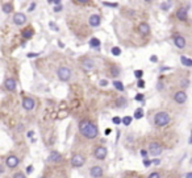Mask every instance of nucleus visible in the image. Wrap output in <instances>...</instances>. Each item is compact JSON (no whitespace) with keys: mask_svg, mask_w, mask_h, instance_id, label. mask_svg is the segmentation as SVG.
Here are the masks:
<instances>
[{"mask_svg":"<svg viewBox=\"0 0 192 178\" xmlns=\"http://www.w3.org/2000/svg\"><path fill=\"white\" fill-rule=\"evenodd\" d=\"M112 121H113V124H120L121 123V119H120V117H113V119H112Z\"/></svg>","mask_w":192,"mask_h":178,"instance_id":"nucleus-33","label":"nucleus"},{"mask_svg":"<svg viewBox=\"0 0 192 178\" xmlns=\"http://www.w3.org/2000/svg\"><path fill=\"white\" fill-rule=\"evenodd\" d=\"M107 148H104V147H96V149H95V157L97 158V160H104V158L107 157Z\"/></svg>","mask_w":192,"mask_h":178,"instance_id":"nucleus-6","label":"nucleus"},{"mask_svg":"<svg viewBox=\"0 0 192 178\" xmlns=\"http://www.w3.org/2000/svg\"><path fill=\"white\" fill-rule=\"evenodd\" d=\"M41 178H45V177H41Z\"/></svg>","mask_w":192,"mask_h":178,"instance_id":"nucleus-52","label":"nucleus"},{"mask_svg":"<svg viewBox=\"0 0 192 178\" xmlns=\"http://www.w3.org/2000/svg\"><path fill=\"white\" fill-rule=\"evenodd\" d=\"M161 8H162V9H168V4H161Z\"/></svg>","mask_w":192,"mask_h":178,"instance_id":"nucleus-42","label":"nucleus"},{"mask_svg":"<svg viewBox=\"0 0 192 178\" xmlns=\"http://www.w3.org/2000/svg\"><path fill=\"white\" fill-rule=\"evenodd\" d=\"M48 1H49V3H53V0H48Z\"/></svg>","mask_w":192,"mask_h":178,"instance_id":"nucleus-50","label":"nucleus"},{"mask_svg":"<svg viewBox=\"0 0 192 178\" xmlns=\"http://www.w3.org/2000/svg\"><path fill=\"white\" fill-rule=\"evenodd\" d=\"M176 17H178L180 21H185L187 20V9H184V8H180V9H178V12H176Z\"/></svg>","mask_w":192,"mask_h":178,"instance_id":"nucleus-17","label":"nucleus"},{"mask_svg":"<svg viewBox=\"0 0 192 178\" xmlns=\"http://www.w3.org/2000/svg\"><path fill=\"white\" fill-rule=\"evenodd\" d=\"M187 178H192V173H187Z\"/></svg>","mask_w":192,"mask_h":178,"instance_id":"nucleus-49","label":"nucleus"},{"mask_svg":"<svg viewBox=\"0 0 192 178\" xmlns=\"http://www.w3.org/2000/svg\"><path fill=\"white\" fill-rule=\"evenodd\" d=\"M149 153L151 156H159L162 153V147L161 144H158V143H150L149 145Z\"/></svg>","mask_w":192,"mask_h":178,"instance_id":"nucleus-4","label":"nucleus"},{"mask_svg":"<svg viewBox=\"0 0 192 178\" xmlns=\"http://www.w3.org/2000/svg\"><path fill=\"white\" fill-rule=\"evenodd\" d=\"M170 115L167 112H158L154 116V123L157 127H163V125H167L170 123Z\"/></svg>","mask_w":192,"mask_h":178,"instance_id":"nucleus-2","label":"nucleus"},{"mask_svg":"<svg viewBox=\"0 0 192 178\" xmlns=\"http://www.w3.org/2000/svg\"><path fill=\"white\" fill-rule=\"evenodd\" d=\"M13 178H26V177L24 175V173H15Z\"/></svg>","mask_w":192,"mask_h":178,"instance_id":"nucleus-30","label":"nucleus"},{"mask_svg":"<svg viewBox=\"0 0 192 178\" xmlns=\"http://www.w3.org/2000/svg\"><path fill=\"white\" fill-rule=\"evenodd\" d=\"M83 164H84V157H83V156H80V154L72 156L71 165L74 166V168H80V166H83Z\"/></svg>","mask_w":192,"mask_h":178,"instance_id":"nucleus-5","label":"nucleus"},{"mask_svg":"<svg viewBox=\"0 0 192 178\" xmlns=\"http://www.w3.org/2000/svg\"><path fill=\"white\" fill-rule=\"evenodd\" d=\"M57 75L61 81L66 82V81H69L71 78V70L69 67H66V66H62V67L58 69V71H57Z\"/></svg>","mask_w":192,"mask_h":178,"instance_id":"nucleus-3","label":"nucleus"},{"mask_svg":"<svg viewBox=\"0 0 192 178\" xmlns=\"http://www.w3.org/2000/svg\"><path fill=\"white\" fill-rule=\"evenodd\" d=\"M104 5H107V7H117V4H112V3H104Z\"/></svg>","mask_w":192,"mask_h":178,"instance_id":"nucleus-37","label":"nucleus"},{"mask_svg":"<svg viewBox=\"0 0 192 178\" xmlns=\"http://www.w3.org/2000/svg\"><path fill=\"white\" fill-rule=\"evenodd\" d=\"M107 85H108V82H107L105 79H103V81H100V86H103V87H104V86H107Z\"/></svg>","mask_w":192,"mask_h":178,"instance_id":"nucleus-38","label":"nucleus"},{"mask_svg":"<svg viewBox=\"0 0 192 178\" xmlns=\"http://www.w3.org/2000/svg\"><path fill=\"white\" fill-rule=\"evenodd\" d=\"M158 90H162L163 89V85H162V83H158V87H157Z\"/></svg>","mask_w":192,"mask_h":178,"instance_id":"nucleus-44","label":"nucleus"},{"mask_svg":"<svg viewBox=\"0 0 192 178\" xmlns=\"http://www.w3.org/2000/svg\"><path fill=\"white\" fill-rule=\"evenodd\" d=\"M38 55V53H30V54H28V57L29 58H33V57H37Z\"/></svg>","mask_w":192,"mask_h":178,"instance_id":"nucleus-40","label":"nucleus"},{"mask_svg":"<svg viewBox=\"0 0 192 178\" xmlns=\"http://www.w3.org/2000/svg\"><path fill=\"white\" fill-rule=\"evenodd\" d=\"M113 86H115V89H117L119 91H121V93L124 91V86H122V83H121L120 81H115V82H113Z\"/></svg>","mask_w":192,"mask_h":178,"instance_id":"nucleus-22","label":"nucleus"},{"mask_svg":"<svg viewBox=\"0 0 192 178\" xmlns=\"http://www.w3.org/2000/svg\"><path fill=\"white\" fill-rule=\"evenodd\" d=\"M174 42H175V45H176V48H179V49L185 48V38L182 37V36H176V37L174 38Z\"/></svg>","mask_w":192,"mask_h":178,"instance_id":"nucleus-13","label":"nucleus"},{"mask_svg":"<svg viewBox=\"0 0 192 178\" xmlns=\"http://www.w3.org/2000/svg\"><path fill=\"white\" fill-rule=\"evenodd\" d=\"M53 1L55 3V5H59V4H61V0H53Z\"/></svg>","mask_w":192,"mask_h":178,"instance_id":"nucleus-45","label":"nucleus"},{"mask_svg":"<svg viewBox=\"0 0 192 178\" xmlns=\"http://www.w3.org/2000/svg\"><path fill=\"white\" fill-rule=\"evenodd\" d=\"M112 54L113 55H120L121 54V49L120 48H117V46H115V48H112Z\"/></svg>","mask_w":192,"mask_h":178,"instance_id":"nucleus-25","label":"nucleus"},{"mask_svg":"<svg viewBox=\"0 0 192 178\" xmlns=\"http://www.w3.org/2000/svg\"><path fill=\"white\" fill-rule=\"evenodd\" d=\"M145 1H148V3H149V1H151V0H145Z\"/></svg>","mask_w":192,"mask_h":178,"instance_id":"nucleus-51","label":"nucleus"},{"mask_svg":"<svg viewBox=\"0 0 192 178\" xmlns=\"http://www.w3.org/2000/svg\"><path fill=\"white\" fill-rule=\"evenodd\" d=\"M62 160V156L58 153V152H52V153L49 154V161L50 162H54V164H57V162H59Z\"/></svg>","mask_w":192,"mask_h":178,"instance_id":"nucleus-14","label":"nucleus"},{"mask_svg":"<svg viewBox=\"0 0 192 178\" xmlns=\"http://www.w3.org/2000/svg\"><path fill=\"white\" fill-rule=\"evenodd\" d=\"M79 131L87 139H95L97 136V128L95 124H92L88 120H82L79 123Z\"/></svg>","mask_w":192,"mask_h":178,"instance_id":"nucleus-1","label":"nucleus"},{"mask_svg":"<svg viewBox=\"0 0 192 178\" xmlns=\"http://www.w3.org/2000/svg\"><path fill=\"white\" fill-rule=\"evenodd\" d=\"M34 8H36V4L33 3V4H30V7H29V9H28V11H29V12H32V11L34 9Z\"/></svg>","mask_w":192,"mask_h":178,"instance_id":"nucleus-43","label":"nucleus"},{"mask_svg":"<svg viewBox=\"0 0 192 178\" xmlns=\"http://www.w3.org/2000/svg\"><path fill=\"white\" fill-rule=\"evenodd\" d=\"M89 173H91V177L100 178L103 175V169L100 168V166H92V168L89 169Z\"/></svg>","mask_w":192,"mask_h":178,"instance_id":"nucleus-10","label":"nucleus"},{"mask_svg":"<svg viewBox=\"0 0 192 178\" xmlns=\"http://www.w3.org/2000/svg\"><path fill=\"white\" fill-rule=\"evenodd\" d=\"M111 132H112L111 129H105V135H111Z\"/></svg>","mask_w":192,"mask_h":178,"instance_id":"nucleus-47","label":"nucleus"},{"mask_svg":"<svg viewBox=\"0 0 192 178\" xmlns=\"http://www.w3.org/2000/svg\"><path fill=\"white\" fill-rule=\"evenodd\" d=\"M34 106H36V103L32 98H24V99H23V107H24L25 110L30 111L34 108Z\"/></svg>","mask_w":192,"mask_h":178,"instance_id":"nucleus-7","label":"nucleus"},{"mask_svg":"<svg viewBox=\"0 0 192 178\" xmlns=\"http://www.w3.org/2000/svg\"><path fill=\"white\" fill-rule=\"evenodd\" d=\"M151 61L155 62V61H157V57H155V55H153V57H151Z\"/></svg>","mask_w":192,"mask_h":178,"instance_id":"nucleus-48","label":"nucleus"},{"mask_svg":"<svg viewBox=\"0 0 192 178\" xmlns=\"http://www.w3.org/2000/svg\"><path fill=\"white\" fill-rule=\"evenodd\" d=\"M149 178H161V177H159L158 173H151V174L149 175Z\"/></svg>","mask_w":192,"mask_h":178,"instance_id":"nucleus-34","label":"nucleus"},{"mask_svg":"<svg viewBox=\"0 0 192 178\" xmlns=\"http://www.w3.org/2000/svg\"><path fill=\"white\" fill-rule=\"evenodd\" d=\"M32 171H33V166H28V168H26V173H28V174H30Z\"/></svg>","mask_w":192,"mask_h":178,"instance_id":"nucleus-36","label":"nucleus"},{"mask_svg":"<svg viewBox=\"0 0 192 178\" xmlns=\"http://www.w3.org/2000/svg\"><path fill=\"white\" fill-rule=\"evenodd\" d=\"M88 23H89V25H91V27H93V28L99 27V25H100V16H97V15H92V16L89 17Z\"/></svg>","mask_w":192,"mask_h":178,"instance_id":"nucleus-15","label":"nucleus"},{"mask_svg":"<svg viewBox=\"0 0 192 178\" xmlns=\"http://www.w3.org/2000/svg\"><path fill=\"white\" fill-rule=\"evenodd\" d=\"M3 11L5 13H11L12 11H13V7H12V4H3Z\"/></svg>","mask_w":192,"mask_h":178,"instance_id":"nucleus-21","label":"nucleus"},{"mask_svg":"<svg viewBox=\"0 0 192 178\" xmlns=\"http://www.w3.org/2000/svg\"><path fill=\"white\" fill-rule=\"evenodd\" d=\"M19 165V158L16 157V156H9V157L7 158V166L11 169L16 168Z\"/></svg>","mask_w":192,"mask_h":178,"instance_id":"nucleus-12","label":"nucleus"},{"mask_svg":"<svg viewBox=\"0 0 192 178\" xmlns=\"http://www.w3.org/2000/svg\"><path fill=\"white\" fill-rule=\"evenodd\" d=\"M174 99L176 103H179V104H183V103L187 100V95H185L184 91H178V93L174 95Z\"/></svg>","mask_w":192,"mask_h":178,"instance_id":"nucleus-9","label":"nucleus"},{"mask_svg":"<svg viewBox=\"0 0 192 178\" xmlns=\"http://www.w3.org/2000/svg\"><path fill=\"white\" fill-rule=\"evenodd\" d=\"M122 123L125 124V125H129V124L132 123V117L130 116H125L124 117V120H122Z\"/></svg>","mask_w":192,"mask_h":178,"instance_id":"nucleus-29","label":"nucleus"},{"mask_svg":"<svg viewBox=\"0 0 192 178\" xmlns=\"http://www.w3.org/2000/svg\"><path fill=\"white\" fill-rule=\"evenodd\" d=\"M136 100H138V102H142V100H144V94H138V95L136 96Z\"/></svg>","mask_w":192,"mask_h":178,"instance_id":"nucleus-32","label":"nucleus"},{"mask_svg":"<svg viewBox=\"0 0 192 178\" xmlns=\"http://www.w3.org/2000/svg\"><path fill=\"white\" fill-rule=\"evenodd\" d=\"M134 75H136V78L141 79L142 75H144V71H142V70H136V71H134Z\"/></svg>","mask_w":192,"mask_h":178,"instance_id":"nucleus-28","label":"nucleus"},{"mask_svg":"<svg viewBox=\"0 0 192 178\" xmlns=\"http://www.w3.org/2000/svg\"><path fill=\"white\" fill-rule=\"evenodd\" d=\"M23 37L25 38V40H29V38L33 37V31L32 29H25L24 32H23Z\"/></svg>","mask_w":192,"mask_h":178,"instance_id":"nucleus-19","label":"nucleus"},{"mask_svg":"<svg viewBox=\"0 0 192 178\" xmlns=\"http://www.w3.org/2000/svg\"><path fill=\"white\" fill-rule=\"evenodd\" d=\"M4 87H5L8 91H15V90H16V81L12 79V78L5 79V82H4Z\"/></svg>","mask_w":192,"mask_h":178,"instance_id":"nucleus-11","label":"nucleus"},{"mask_svg":"<svg viewBox=\"0 0 192 178\" xmlns=\"http://www.w3.org/2000/svg\"><path fill=\"white\" fill-rule=\"evenodd\" d=\"M25 21H26V16L24 13H16L13 16V23L16 25H23L25 24Z\"/></svg>","mask_w":192,"mask_h":178,"instance_id":"nucleus-8","label":"nucleus"},{"mask_svg":"<svg viewBox=\"0 0 192 178\" xmlns=\"http://www.w3.org/2000/svg\"><path fill=\"white\" fill-rule=\"evenodd\" d=\"M144 165H145V166H150V165H151V161H149V160H145V161H144Z\"/></svg>","mask_w":192,"mask_h":178,"instance_id":"nucleus-41","label":"nucleus"},{"mask_svg":"<svg viewBox=\"0 0 192 178\" xmlns=\"http://www.w3.org/2000/svg\"><path fill=\"white\" fill-rule=\"evenodd\" d=\"M137 86H138V87H141V89H144V87H145V82L142 81V79H138Z\"/></svg>","mask_w":192,"mask_h":178,"instance_id":"nucleus-31","label":"nucleus"},{"mask_svg":"<svg viewBox=\"0 0 192 178\" xmlns=\"http://www.w3.org/2000/svg\"><path fill=\"white\" fill-rule=\"evenodd\" d=\"M138 32H140L141 34H148V33H150V27H149L146 23H141V24L138 25Z\"/></svg>","mask_w":192,"mask_h":178,"instance_id":"nucleus-16","label":"nucleus"},{"mask_svg":"<svg viewBox=\"0 0 192 178\" xmlns=\"http://www.w3.org/2000/svg\"><path fill=\"white\" fill-rule=\"evenodd\" d=\"M111 73H112V77H117L119 75V69L116 66H112L111 67Z\"/></svg>","mask_w":192,"mask_h":178,"instance_id":"nucleus-26","label":"nucleus"},{"mask_svg":"<svg viewBox=\"0 0 192 178\" xmlns=\"http://www.w3.org/2000/svg\"><path fill=\"white\" fill-rule=\"evenodd\" d=\"M83 66H84L87 70H89V69H93V62L91 61V59H86V61H84V63H83Z\"/></svg>","mask_w":192,"mask_h":178,"instance_id":"nucleus-23","label":"nucleus"},{"mask_svg":"<svg viewBox=\"0 0 192 178\" xmlns=\"http://www.w3.org/2000/svg\"><path fill=\"white\" fill-rule=\"evenodd\" d=\"M54 11H55V12H59V11H62V5H61V4H59V5H57V7L54 8Z\"/></svg>","mask_w":192,"mask_h":178,"instance_id":"nucleus-39","label":"nucleus"},{"mask_svg":"<svg viewBox=\"0 0 192 178\" xmlns=\"http://www.w3.org/2000/svg\"><path fill=\"white\" fill-rule=\"evenodd\" d=\"M180 61H182V63L184 66H192V59H189V58H187V57H185V55H182V57H180Z\"/></svg>","mask_w":192,"mask_h":178,"instance_id":"nucleus-18","label":"nucleus"},{"mask_svg":"<svg viewBox=\"0 0 192 178\" xmlns=\"http://www.w3.org/2000/svg\"><path fill=\"white\" fill-rule=\"evenodd\" d=\"M89 45H91L92 48H99V46H100V40H99V38H91Z\"/></svg>","mask_w":192,"mask_h":178,"instance_id":"nucleus-20","label":"nucleus"},{"mask_svg":"<svg viewBox=\"0 0 192 178\" xmlns=\"http://www.w3.org/2000/svg\"><path fill=\"white\" fill-rule=\"evenodd\" d=\"M49 25H50V28H52V29H54V31H58V27H57V25H54V24H53L52 21L49 23Z\"/></svg>","mask_w":192,"mask_h":178,"instance_id":"nucleus-35","label":"nucleus"},{"mask_svg":"<svg viewBox=\"0 0 192 178\" xmlns=\"http://www.w3.org/2000/svg\"><path fill=\"white\" fill-rule=\"evenodd\" d=\"M79 3H82V4H84V3H87V1H88V0H78Z\"/></svg>","mask_w":192,"mask_h":178,"instance_id":"nucleus-46","label":"nucleus"},{"mask_svg":"<svg viewBox=\"0 0 192 178\" xmlns=\"http://www.w3.org/2000/svg\"><path fill=\"white\" fill-rule=\"evenodd\" d=\"M142 116H144V110H142V108L136 110V112H134V117H136V119H141Z\"/></svg>","mask_w":192,"mask_h":178,"instance_id":"nucleus-24","label":"nucleus"},{"mask_svg":"<svg viewBox=\"0 0 192 178\" xmlns=\"http://www.w3.org/2000/svg\"><path fill=\"white\" fill-rule=\"evenodd\" d=\"M117 106H120V107H125V106H126V100L124 99V98H120V99L117 100Z\"/></svg>","mask_w":192,"mask_h":178,"instance_id":"nucleus-27","label":"nucleus"}]
</instances>
